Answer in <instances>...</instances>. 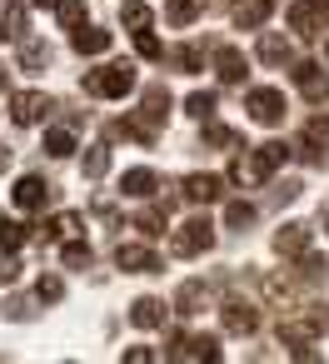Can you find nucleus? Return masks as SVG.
Returning a JSON list of instances; mask_svg holds the SVG:
<instances>
[{"instance_id": "obj_1", "label": "nucleus", "mask_w": 329, "mask_h": 364, "mask_svg": "<svg viewBox=\"0 0 329 364\" xmlns=\"http://www.w3.org/2000/svg\"><path fill=\"white\" fill-rule=\"evenodd\" d=\"M289 155H294L289 145L264 140L259 150H249V155H239V160L230 165V180H234V185H244V190H254V185H264V180H269V175H274V170L289 160Z\"/></svg>"}, {"instance_id": "obj_2", "label": "nucleus", "mask_w": 329, "mask_h": 364, "mask_svg": "<svg viewBox=\"0 0 329 364\" xmlns=\"http://www.w3.org/2000/svg\"><path fill=\"white\" fill-rule=\"evenodd\" d=\"M80 90L95 95V100H125V95L135 90V65H125V60L100 65V70H90V75L80 80Z\"/></svg>"}, {"instance_id": "obj_3", "label": "nucleus", "mask_w": 329, "mask_h": 364, "mask_svg": "<svg viewBox=\"0 0 329 364\" xmlns=\"http://www.w3.org/2000/svg\"><path fill=\"white\" fill-rule=\"evenodd\" d=\"M170 250H175L180 259H195V255H205V250H215V225H210L205 215H195V220H185V225L175 230V240H170Z\"/></svg>"}, {"instance_id": "obj_4", "label": "nucleus", "mask_w": 329, "mask_h": 364, "mask_svg": "<svg viewBox=\"0 0 329 364\" xmlns=\"http://www.w3.org/2000/svg\"><path fill=\"white\" fill-rule=\"evenodd\" d=\"M324 6H319V0H294V6H289V31L299 36V41H314V36H324Z\"/></svg>"}, {"instance_id": "obj_5", "label": "nucleus", "mask_w": 329, "mask_h": 364, "mask_svg": "<svg viewBox=\"0 0 329 364\" xmlns=\"http://www.w3.org/2000/svg\"><path fill=\"white\" fill-rule=\"evenodd\" d=\"M244 110H249V120H259V125H279V120H284V95L269 90V85H259V90L244 95Z\"/></svg>"}, {"instance_id": "obj_6", "label": "nucleus", "mask_w": 329, "mask_h": 364, "mask_svg": "<svg viewBox=\"0 0 329 364\" xmlns=\"http://www.w3.org/2000/svg\"><path fill=\"white\" fill-rule=\"evenodd\" d=\"M294 85L304 90L309 105H324V100H329V70L314 65V60H299V65H294Z\"/></svg>"}, {"instance_id": "obj_7", "label": "nucleus", "mask_w": 329, "mask_h": 364, "mask_svg": "<svg viewBox=\"0 0 329 364\" xmlns=\"http://www.w3.org/2000/svg\"><path fill=\"white\" fill-rule=\"evenodd\" d=\"M299 155H304L309 165H329V120H324V115H314V120L304 125Z\"/></svg>"}, {"instance_id": "obj_8", "label": "nucleus", "mask_w": 329, "mask_h": 364, "mask_svg": "<svg viewBox=\"0 0 329 364\" xmlns=\"http://www.w3.org/2000/svg\"><path fill=\"white\" fill-rule=\"evenodd\" d=\"M11 195H16V205H21V210H45V205H50V195H55V185H50V180H41V175H21Z\"/></svg>"}, {"instance_id": "obj_9", "label": "nucleus", "mask_w": 329, "mask_h": 364, "mask_svg": "<svg viewBox=\"0 0 329 364\" xmlns=\"http://www.w3.org/2000/svg\"><path fill=\"white\" fill-rule=\"evenodd\" d=\"M170 359H210L215 364L220 359V334H180Z\"/></svg>"}, {"instance_id": "obj_10", "label": "nucleus", "mask_w": 329, "mask_h": 364, "mask_svg": "<svg viewBox=\"0 0 329 364\" xmlns=\"http://www.w3.org/2000/svg\"><path fill=\"white\" fill-rule=\"evenodd\" d=\"M11 110H16V125H41L55 105H50V95H41V90H21V95L11 100Z\"/></svg>"}, {"instance_id": "obj_11", "label": "nucleus", "mask_w": 329, "mask_h": 364, "mask_svg": "<svg viewBox=\"0 0 329 364\" xmlns=\"http://www.w3.org/2000/svg\"><path fill=\"white\" fill-rule=\"evenodd\" d=\"M115 264L130 269V274H160V255L145 250V245H120L115 250Z\"/></svg>"}, {"instance_id": "obj_12", "label": "nucleus", "mask_w": 329, "mask_h": 364, "mask_svg": "<svg viewBox=\"0 0 329 364\" xmlns=\"http://www.w3.org/2000/svg\"><path fill=\"white\" fill-rule=\"evenodd\" d=\"M220 190H225L220 175H185V180H180V195H185L190 205H210V200H220Z\"/></svg>"}, {"instance_id": "obj_13", "label": "nucleus", "mask_w": 329, "mask_h": 364, "mask_svg": "<svg viewBox=\"0 0 329 364\" xmlns=\"http://www.w3.org/2000/svg\"><path fill=\"white\" fill-rule=\"evenodd\" d=\"M220 319H225L230 334H254V329H259V309L244 304V299H225V314H220Z\"/></svg>"}, {"instance_id": "obj_14", "label": "nucleus", "mask_w": 329, "mask_h": 364, "mask_svg": "<svg viewBox=\"0 0 329 364\" xmlns=\"http://www.w3.org/2000/svg\"><path fill=\"white\" fill-rule=\"evenodd\" d=\"M70 46H75L80 55H105V50L115 46V36H110V31H90V26H80V31H70Z\"/></svg>"}, {"instance_id": "obj_15", "label": "nucleus", "mask_w": 329, "mask_h": 364, "mask_svg": "<svg viewBox=\"0 0 329 364\" xmlns=\"http://www.w3.org/2000/svg\"><path fill=\"white\" fill-rule=\"evenodd\" d=\"M215 70H220L225 85H244V55H239L234 46H220V50H215Z\"/></svg>"}, {"instance_id": "obj_16", "label": "nucleus", "mask_w": 329, "mask_h": 364, "mask_svg": "<svg viewBox=\"0 0 329 364\" xmlns=\"http://www.w3.org/2000/svg\"><path fill=\"white\" fill-rule=\"evenodd\" d=\"M155 190H160L155 170H125V180H120V195H130V200H150Z\"/></svg>"}, {"instance_id": "obj_17", "label": "nucleus", "mask_w": 329, "mask_h": 364, "mask_svg": "<svg viewBox=\"0 0 329 364\" xmlns=\"http://www.w3.org/2000/svg\"><path fill=\"white\" fill-rule=\"evenodd\" d=\"M130 324H140V329H160V324H165V304H160L155 294H140V299L130 304Z\"/></svg>"}, {"instance_id": "obj_18", "label": "nucleus", "mask_w": 329, "mask_h": 364, "mask_svg": "<svg viewBox=\"0 0 329 364\" xmlns=\"http://www.w3.org/2000/svg\"><path fill=\"white\" fill-rule=\"evenodd\" d=\"M200 16H205V0H165V21H170L175 31L195 26Z\"/></svg>"}, {"instance_id": "obj_19", "label": "nucleus", "mask_w": 329, "mask_h": 364, "mask_svg": "<svg viewBox=\"0 0 329 364\" xmlns=\"http://www.w3.org/2000/svg\"><path fill=\"white\" fill-rule=\"evenodd\" d=\"M165 115H170V90H165V85H150V90H145V110H140V120L155 130V125H165Z\"/></svg>"}, {"instance_id": "obj_20", "label": "nucleus", "mask_w": 329, "mask_h": 364, "mask_svg": "<svg viewBox=\"0 0 329 364\" xmlns=\"http://www.w3.org/2000/svg\"><path fill=\"white\" fill-rule=\"evenodd\" d=\"M274 250L289 255V259H294L299 250H309V225H279V230H274Z\"/></svg>"}, {"instance_id": "obj_21", "label": "nucleus", "mask_w": 329, "mask_h": 364, "mask_svg": "<svg viewBox=\"0 0 329 364\" xmlns=\"http://www.w3.org/2000/svg\"><path fill=\"white\" fill-rule=\"evenodd\" d=\"M259 60H264V65H289V60H294V46L269 31V36H259Z\"/></svg>"}, {"instance_id": "obj_22", "label": "nucleus", "mask_w": 329, "mask_h": 364, "mask_svg": "<svg viewBox=\"0 0 329 364\" xmlns=\"http://www.w3.org/2000/svg\"><path fill=\"white\" fill-rule=\"evenodd\" d=\"M329 279V259L319 250H299V284H324Z\"/></svg>"}, {"instance_id": "obj_23", "label": "nucleus", "mask_w": 329, "mask_h": 364, "mask_svg": "<svg viewBox=\"0 0 329 364\" xmlns=\"http://www.w3.org/2000/svg\"><path fill=\"white\" fill-rule=\"evenodd\" d=\"M269 11H274V0H244V6L234 11V26L239 31H259L269 21Z\"/></svg>"}, {"instance_id": "obj_24", "label": "nucleus", "mask_w": 329, "mask_h": 364, "mask_svg": "<svg viewBox=\"0 0 329 364\" xmlns=\"http://www.w3.org/2000/svg\"><path fill=\"white\" fill-rule=\"evenodd\" d=\"M165 220H170V205H150V210L135 215V230H140L145 240H160V235H165Z\"/></svg>"}, {"instance_id": "obj_25", "label": "nucleus", "mask_w": 329, "mask_h": 364, "mask_svg": "<svg viewBox=\"0 0 329 364\" xmlns=\"http://www.w3.org/2000/svg\"><path fill=\"white\" fill-rule=\"evenodd\" d=\"M279 344H289V349H299V344H314V329H309V319H294V314H284V319H279Z\"/></svg>"}, {"instance_id": "obj_26", "label": "nucleus", "mask_w": 329, "mask_h": 364, "mask_svg": "<svg viewBox=\"0 0 329 364\" xmlns=\"http://www.w3.org/2000/svg\"><path fill=\"white\" fill-rule=\"evenodd\" d=\"M45 65H50V46H45V41H21V70L41 75Z\"/></svg>"}, {"instance_id": "obj_27", "label": "nucleus", "mask_w": 329, "mask_h": 364, "mask_svg": "<svg viewBox=\"0 0 329 364\" xmlns=\"http://www.w3.org/2000/svg\"><path fill=\"white\" fill-rule=\"evenodd\" d=\"M205 299H210V294H205V284H200V279H185V284H180V294H175V309H180V314H200V309H205Z\"/></svg>"}, {"instance_id": "obj_28", "label": "nucleus", "mask_w": 329, "mask_h": 364, "mask_svg": "<svg viewBox=\"0 0 329 364\" xmlns=\"http://www.w3.org/2000/svg\"><path fill=\"white\" fill-rule=\"evenodd\" d=\"M0 41H26V6L0 11Z\"/></svg>"}, {"instance_id": "obj_29", "label": "nucleus", "mask_w": 329, "mask_h": 364, "mask_svg": "<svg viewBox=\"0 0 329 364\" xmlns=\"http://www.w3.org/2000/svg\"><path fill=\"white\" fill-rule=\"evenodd\" d=\"M170 65L180 75H195V70H205V50L200 46H180V50H170Z\"/></svg>"}, {"instance_id": "obj_30", "label": "nucleus", "mask_w": 329, "mask_h": 364, "mask_svg": "<svg viewBox=\"0 0 329 364\" xmlns=\"http://www.w3.org/2000/svg\"><path fill=\"white\" fill-rule=\"evenodd\" d=\"M70 235H80V215H55L41 225V240H70Z\"/></svg>"}, {"instance_id": "obj_31", "label": "nucleus", "mask_w": 329, "mask_h": 364, "mask_svg": "<svg viewBox=\"0 0 329 364\" xmlns=\"http://www.w3.org/2000/svg\"><path fill=\"white\" fill-rule=\"evenodd\" d=\"M120 21H125L130 31H150V21H155V11L145 6V0H125V6H120Z\"/></svg>"}, {"instance_id": "obj_32", "label": "nucleus", "mask_w": 329, "mask_h": 364, "mask_svg": "<svg viewBox=\"0 0 329 364\" xmlns=\"http://www.w3.org/2000/svg\"><path fill=\"white\" fill-rule=\"evenodd\" d=\"M205 145H215V150H239V130H230V125H215V120H205Z\"/></svg>"}, {"instance_id": "obj_33", "label": "nucleus", "mask_w": 329, "mask_h": 364, "mask_svg": "<svg viewBox=\"0 0 329 364\" xmlns=\"http://www.w3.org/2000/svg\"><path fill=\"white\" fill-rule=\"evenodd\" d=\"M225 225H230V230H249V225H254V205H249V200H230V205H225Z\"/></svg>"}, {"instance_id": "obj_34", "label": "nucleus", "mask_w": 329, "mask_h": 364, "mask_svg": "<svg viewBox=\"0 0 329 364\" xmlns=\"http://www.w3.org/2000/svg\"><path fill=\"white\" fill-rule=\"evenodd\" d=\"M215 105H220V100H215V90H195V95L185 100V110H190L195 120H215Z\"/></svg>"}, {"instance_id": "obj_35", "label": "nucleus", "mask_w": 329, "mask_h": 364, "mask_svg": "<svg viewBox=\"0 0 329 364\" xmlns=\"http://www.w3.org/2000/svg\"><path fill=\"white\" fill-rule=\"evenodd\" d=\"M45 155H55V160L75 155V135L70 130H45Z\"/></svg>"}, {"instance_id": "obj_36", "label": "nucleus", "mask_w": 329, "mask_h": 364, "mask_svg": "<svg viewBox=\"0 0 329 364\" xmlns=\"http://www.w3.org/2000/svg\"><path fill=\"white\" fill-rule=\"evenodd\" d=\"M60 259H65V269H90V264H95V250H90V245H80V240H70Z\"/></svg>"}, {"instance_id": "obj_37", "label": "nucleus", "mask_w": 329, "mask_h": 364, "mask_svg": "<svg viewBox=\"0 0 329 364\" xmlns=\"http://www.w3.org/2000/svg\"><path fill=\"white\" fill-rule=\"evenodd\" d=\"M80 165H85V175H90V180H100V175L110 170V150H105V145H90Z\"/></svg>"}, {"instance_id": "obj_38", "label": "nucleus", "mask_w": 329, "mask_h": 364, "mask_svg": "<svg viewBox=\"0 0 329 364\" xmlns=\"http://www.w3.org/2000/svg\"><path fill=\"white\" fill-rule=\"evenodd\" d=\"M26 235H31V230H26L21 220H0V250H21Z\"/></svg>"}, {"instance_id": "obj_39", "label": "nucleus", "mask_w": 329, "mask_h": 364, "mask_svg": "<svg viewBox=\"0 0 329 364\" xmlns=\"http://www.w3.org/2000/svg\"><path fill=\"white\" fill-rule=\"evenodd\" d=\"M36 294H41V304H60V299H65V284H60V274H41Z\"/></svg>"}, {"instance_id": "obj_40", "label": "nucleus", "mask_w": 329, "mask_h": 364, "mask_svg": "<svg viewBox=\"0 0 329 364\" xmlns=\"http://www.w3.org/2000/svg\"><path fill=\"white\" fill-rule=\"evenodd\" d=\"M55 11H60V26H65V31H80V26H85V6H80V0H60Z\"/></svg>"}, {"instance_id": "obj_41", "label": "nucleus", "mask_w": 329, "mask_h": 364, "mask_svg": "<svg viewBox=\"0 0 329 364\" xmlns=\"http://www.w3.org/2000/svg\"><path fill=\"white\" fill-rule=\"evenodd\" d=\"M135 50H140L145 60H165V50H160V41H155L150 31H135Z\"/></svg>"}, {"instance_id": "obj_42", "label": "nucleus", "mask_w": 329, "mask_h": 364, "mask_svg": "<svg viewBox=\"0 0 329 364\" xmlns=\"http://www.w3.org/2000/svg\"><path fill=\"white\" fill-rule=\"evenodd\" d=\"M21 279V259L11 250H0V284H16Z\"/></svg>"}, {"instance_id": "obj_43", "label": "nucleus", "mask_w": 329, "mask_h": 364, "mask_svg": "<svg viewBox=\"0 0 329 364\" xmlns=\"http://www.w3.org/2000/svg\"><path fill=\"white\" fill-rule=\"evenodd\" d=\"M304 319H309V329H314V334H329V304H309V314H304Z\"/></svg>"}, {"instance_id": "obj_44", "label": "nucleus", "mask_w": 329, "mask_h": 364, "mask_svg": "<svg viewBox=\"0 0 329 364\" xmlns=\"http://www.w3.org/2000/svg\"><path fill=\"white\" fill-rule=\"evenodd\" d=\"M304 195V185L299 180H284V185H274V205H289V200H299Z\"/></svg>"}, {"instance_id": "obj_45", "label": "nucleus", "mask_w": 329, "mask_h": 364, "mask_svg": "<svg viewBox=\"0 0 329 364\" xmlns=\"http://www.w3.org/2000/svg\"><path fill=\"white\" fill-rule=\"evenodd\" d=\"M6 314H11V319H31V314H36V309H31V304H26V299H11V304H6Z\"/></svg>"}, {"instance_id": "obj_46", "label": "nucleus", "mask_w": 329, "mask_h": 364, "mask_svg": "<svg viewBox=\"0 0 329 364\" xmlns=\"http://www.w3.org/2000/svg\"><path fill=\"white\" fill-rule=\"evenodd\" d=\"M125 359H130V364H150V359H155V349H145V344H135V349H125Z\"/></svg>"}, {"instance_id": "obj_47", "label": "nucleus", "mask_w": 329, "mask_h": 364, "mask_svg": "<svg viewBox=\"0 0 329 364\" xmlns=\"http://www.w3.org/2000/svg\"><path fill=\"white\" fill-rule=\"evenodd\" d=\"M31 6H36V11H55V6H60V0H31Z\"/></svg>"}, {"instance_id": "obj_48", "label": "nucleus", "mask_w": 329, "mask_h": 364, "mask_svg": "<svg viewBox=\"0 0 329 364\" xmlns=\"http://www.w3.org/2000/svg\"><path fill=\"white\" fill-rule=\"evenodd\" d=\"M319 6H324V11H329V0H319Z\"/></svg>"}, {"instance_id": "obj_49", "label": "nucleus", "mask_w": 329, "mask_h": 364, "mask_svg": "<svg viewBox=\"0 0 329 364\" xmlns=\"http://www.w3.org/2000/svg\"><path fill=\"white\" fill-rule=\"evenodd\" d=\"M324 230H329V215H324Z\"/></svg>"}, {"instance_id": "obj_50", "label": "nucleus", "mask_w": 329, "mask_h": 364, "mask_svg": "<svg viewBox=\"0 0 329 364\" xmlns=\"http://www.w3.org/2000/svg\"><path fill=\"white\" fill-rule=\"evenodd\" d=\"M324 55H329V46H324Z\"/></svg>"}]
</instances>
